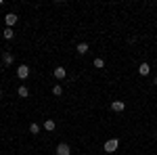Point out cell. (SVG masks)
Instances as JSON below:
<instances>
[{
  "mask_svg": "<svg viewBox=\"0 0 157 155\" xmlns=\"http://www.w3.org/2000/svg\"><path fill=\"white\" fill-rule=\"evenodd\" d=\"M117 147H120V141H117V138H109L107 143L103 145V149H105L107 153H115V151H117Z\"/></svg>",
  "mask_w": 157,
  "mask_h": 155,
  "instance_id": "cell-1",
  "label": "cell"
},
{
  "mask_svg": "<svg viewBox=\"0 0 157 155\" xmlns=\"http://www.w3.org/2000/svg\"><path fill=\"white\" fill-rule=\"evenodd\" d=\"M17 78H19V80H27V78H29V67H27V65H19V67H17Z\"/></svg>",
  "mask_w": 157,
  "mask_h": 155,
  "instance_id": "cell-2",
  "label": "cell"
},
{
  "mask_svg": "<svg viewBox=\"0 0 157 155\" xmlns=\"http://www.w3.org/2000/svg\"><path fill=\"white\" fill-rule=\"evenodd\" d=\"M57 155H71V147L67 143H59L57 145Z\"/></svg>",
  "mask_w": 157,
  "mask_h": 155,
  "instance_id": "cell-3",
  "label": "cell"
},
{
  "mask_svg": "<svg viewBox=\"0 0 157 155\" xmlns=\"http://www.w3.org/2000/svg\"><path fill=\"white\" fill-rule=\"evenodd\" d=\"M17 21H19V17H17L15 13H6V15H4V23H6V27H13Z\"/></svg>",
  "mask_w": 157,
  "mask_h": 155,
  "instance_id": "cell-4",
  "label": "cell"
},
{
  "mask_svg": "<svg viewBox=\"0 0 157 155\" xmlns=\"http://www.w3.org/2000/svg\"><path fill=\"white\" fill-rule=\"evenodd\" d=\"M55 78H57V80H65V78H67V69H65V67H55Z\"/></svg>",
  "mask_w": 157,
  "mask_h": 155,
  "instance_id": "cell-5",
  "label": "cell"
},
{
  "mask_svg": "<svg viewBox=\"0 0 157 155\" xmlns=\"http://www.w3.org/2000/svg\"><path fill=\"white\" fill-rule=\"evenodd\" d=\"M111 109H113L115 113H120V111L126 109V103H124V101H113V103H111Z\"/></svg>",
  "mask_w": 157,
  "mask_h": 155,
  "instance_id": "cell-6",
  "label": "cell"
},
{
  "mask_svg": "<svg viewBox=\"0 0 157 155\" xmlns=\"http://www.w3.org/2000/svg\"><path fill=\"white\" fill-rule=\"evenodd\" d=\"M88 50H90V46H88V42H80V44L75 46V52H78V55H86Z\"/></svg>",
  "mask_w": 157,
  "mask_h": 155,
  "instance_id": "cell-7",
  "label": "cell"
},
{
  "mask_svg": "<svg viewBox=\"0 0 157 155\" xmlns=\"http://www.w3.org/2000/svg\"><path fill=\"white\" fill-rule=\"evenodd\" d=\"M13 61H15V57H13L9 50H4V52H2V63H4V65H13Z\"/></svg>",
  "mask_w": 157,
  "mask_h": 155,
  "instance_id": "cell-8",
  "label": "cell"
},
{
  "mask_svg": "<svg viewBox=\"0 0 157 155\" xmlns=\"http://www.w3.org/2000/svg\"><path fill=\"white\" fill-rule=\"evenodd\" d=\"M138 73H140V76H149V73H151V65H149V63H140Z\"/></svg>",
  "mask_w": 157,
  "mask_h": 155,
  "instance_id": "cell-9",
  "label": "cell"
},
{
  "mask_svg": "<svg viewBox=\"0 0 157 155\" xmlns=\"http://www.w3.org/2000/svg\"><path fill=\"white\" fill-rule=\"evenodd\" d=\"M55 128H57V122H55V119H46V122H44V130L46 132H52Z\"/></svg>",
  "mask_w": 157,
  "mask_h": 155,
  "instance_id": "cell-10",
  "label": "cell"
},
{
  "mask_svg": "<svg viewBox=\"0 0 157 155\" xmlns=\"http://www.w3.org/2000/svg\"><path fill=\"white\" fill-rule=\"evenodd\" d=\"M17 95L21 96V99H27V96H29V88H27V86H19V88H17Z\"/></svg>",
  "mask_w": 157,
  "mask_h": 155,
  "instance_id": "cell-11",
  "label": "cell"
},
{
  "mask_svg": "<svg viewBox=\"0 0 157 155\" xmlns=\"http://www.w3.org/2000/svg\"><path fill=\"white\" fill-rule=\"evenodd\" d=\"M2 38H4V40H13V38H15V32H13V27H4V32H2Z\"/></svg>",
  "mask_w": 157,
  "mask_h": 155,
  "instance_id": "cell-12",
  "label": "cell"
},
{
  "mask_svg": "<svg viewBox=\"0 0 157 155\" xmlns=\"http://www.w3.org/2000/svg\"><path fill=\"white\" fill-rule=\"evenodd\" d=\"M52 95H55V96L63 95V86H61V84H55V86H52Z\"/></svg>",
  "mask_w": 157,
  "mask_h": 155,
  "instance_id": "cell-13",
  "label": "cell"
},
{
  "mask_svg": "<svg viewBox=\"0 0 157 155\" xmlns=\"http://www.w3.org/2000/svg\"><path fill=\"white\" fill-rule=\"evenodd\" d=\"M92 65H94L97 69H103V67H105V61H103L101 57H98V59H94V63H92Z\"/></svg>",
  "mask_w": 157,
  "mask_h": 155,
  "instance_id": "cell-14",
  "label": "cell"
},
{
  "mask_svg": "<svg viewBox=\"0 0 157 155\" xmlns=\"http://www.w3.org/2000/svg\"><path fill=\"white\" fill-rule=\"evenodd\" d=\"M29 132H32V134H40V126H38V124H32V126H29Z\"/></svg>",
  "mask_w": 157,
  "mask_h": 155,
  "instance_id": "cell-15",
  "label": "cell"
},
{
  "mask_svg": "<svg viewBox=\"0 0 157 155\" xmlns=\"http://www.w3.org/2000/svg\"><path fill=\"white\" fill-rule=\"evenodd\" d=\"M0 96H2V90H0Z\"/></svg>",
  "mask_w": 157,
  "mask_h": 155,
  "instance_id": "cell-16",
  "label": "cell"
}]
</instances>
